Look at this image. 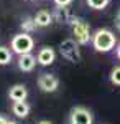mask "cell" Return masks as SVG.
Wrapping results in <instances>:
<instances>
[{
  "label": "cell",
  "mask_w": 120,
  "mask_h": 124,
  "mask_svg": "<svg viewBox=\"0 0 120 124\" xmlns=\"http://www.w3.org/2000/svg\"><path fill=\"white\" fill-rule=\"evenodd\" d=\"M20 27H21V30H23L25 33H33V31L38 28V25H36V22H35L33 17H25V18L21 20Z\"/></svg>",
  "instance_id": "14"
},
{
  "label": "cell",
  "mask_w": 120,
  "mask_h": 124,
  "mask_svg": "<svg viewBox=\"0 0 120 124\" xmlns=\"http://www.w3.org/2000/svg\"><path fill=\"white\" fill-rule=\"evenodd\" d=\"M36 85L43 93H54L59 88V78L51 73H41L36 79Z\"/></svg>",
  "instance_id": "6"
},
{
  "label": "cell",
  "mask_w": 120,
  "mask_h": 124,
  "mask_svg": "<svg viewBox=\"0 0 120 124\" xmlns=\"http://www.w3.org/2000/svg\"><path fill=\"white\" fill-rule=\"evenodd\" d=\"M69 25L73 27V35H74V40L84 46V45H87L89 41H91V31H89V25H87V22L82 18H79V17H73L71 22H69Z\"/></svg>",
  "instance_id": "3"
},
{
  "label": "cell",
  "mask_w": 120,
  "mask_h": 124,
  "mask_svg": "<svg viewBox=\"0 0 120 124\" xmlns=\"http://www.w3.org/2000/svg\"><path fill=\"white\" fill-rule=\"evenodd\" d=\"M30 111H31V106L28 104L27 101H13V104H12V113L20 119L28 117Z\"/></svg>",
  "instance_id": "10"
},
{
  "label": "cell",
  "mask_w": 120,
  "mask_h": 124,
  "mask_svg": "<svg viewBox=\"0 0 120 124\" xmlns=\"http://www.w3.org/2000/svg\"><path fill=\"white\" fill-rule=\"evenodd\" d=\"M109 79L113 86H120V66L112 68L110 75H109Z\"/></svg>",
  "instance_id": "16"
},
{
  "label": "cell",
  "mask_w": 120,
  "mask_h": 124,
  "mask_svg": "<svg viewBox=\"0 0 120 124\" xmlns=\"http://www.w3.org/2000/svg\"><path fill=\"white\" fill-rule=\"evenodd\" d=\"M36 56L33 55V53H25V55H18V61H17V65H18V70L20 71H23V73H31L35 66H36Z\"/></svg>",
  "instance_id": "7"
},
{
  "label": "cell",
  "mask_w": 120,
  "mask_h": 124,
  "mask_svg": "<svg viewBox=\"0 0 120 124\" xmlns=\"http://www.w3.org/2000/svg\"><path fill=\"white\" fill-rule=\"evenodd\" d=\"M56 7H69L73 3V0H53Z\"/></svg>",
  "instance_id": "17"
},
{
  "label": "cell",
  "mask_w": 120,
  "mask_h": 124,
  "mask_svg": "<svg viewBox=\"0 0 120 124\" xmlns=\"http://www.w3.org/2000/svg\"><path fill=\"white\" fill-rule=\"evenodd\" d=\"M79 43L74 38H66L59 43V53L61 56L71 61V63H79L81 61V50H79Z\"/></svg>",
  "instance_id": "4"
},
{
  "label": "cell",
  "mask_w": 120,
  "mask_h": 124,
  "mask_svg": "<svg viewBox=\"0 0 120 124\" xmlns=\"http://www.w3.org/2000/svg\"><path fill=\"white\" fill-rule=\"evenodd\" d=\"M8 98L12 99V101H27V98H28V89H27V86L21 85V83H18V85H13V86L8 89Z\"/></svg>",
  "instance_id": "9"
},
{
  "label": "cell",
  "mask_w": 120,
  "mask_h": 124,
  "mask_svg": "<svg viewBox=\"0 0 120 124\" xmlns=\"http://www.w3.org/2000/svg\"><path fill=\"white\" fill-rule=\"evenodd\" d=\"M69 124H94L92 111L86 106H74L69 111Z\"/></svg>",
  "instance_id": "5"
},
{
  "label": "cell",
  "mask_w": 120,
  "mask_h": 124,
  "mask_svg": "<svg viewBox=\"0 0 120 124\" xmlns=\"http://www.w3.org/2000/svg\"><path fill=\"white\" fill-rule=\"evenodd\" d=\"M7 123H8V117L3 116V114H0V124H7Z\"/></svg>",
  "instance_id": "19"
},
{
  "label": "cell",
  "mask_w": 120,
  "mask_h": 124,
  "mask_svg": "<svg viewBox=\"0 0 120 124\" xmlns=\"http://www.w3.org/2000/svg\"><path fill=\"white\" fill-rule=\"evenodd\" d=\"M38 124H53L51 121H48V119H43V121H40Z\"/></svg>",
  "instance_id": "21"
},
{
  "label": "cell",
  "mask_w": 120,
  "mask_h": 124,
  "mask_svg": "<svg viewBox=\"0 0 120 124\" xmlns=\"http://www.w3.org/2000/svg\"><path fill=\"white\" fill-rule=\"evenodd\" d=\"M115 55H117V58L120 60V43L117 45V46H115Z\"/></svg>",
  "instance_id": "20"
},
{
  "label": "cell",
  "mask_w": 120,
  "mask_h": 124,
  "mask_svg": "<svg viewBox=\"0 0 120 124\" xmlns=\"http://www.w3.org/2000/svg\"><path fill=\"white\" fill-rule=\"evenodd\" d=\"M115 28L120 31V10H119V13H117V17H115Z\"/></svg>",
  "instance_id": "18"
},
{
  "label": "cell",
  "mask_w": 120,
  "mask_h": 124,
  "mask_svg": "<svg viewBox=\"0 0 120 124\" xmlns=\"http://www.w3.org/2000/svg\"><path fill=\"white\" fill-rule=\"evenodd\" d=\"M86 2L92 10H104L110 3V0H86Z\"/></svg>",
  "instance_id": "15"
},
{
  "label": "cell",
  "mask_w": 120,
  "mask_h": 124,
  "mask_svg": "<svg viewBox=\"0 0 120 124\" xmlns=\"http://www.w3.org/2000/svg\"><path fill=\"white\" fill-rule=\"evenodd\" d=\"M33 2H36V0H33Z\"/></svg>",
  "instance_id": "23"
},
{
  "label": "cell",
  "mask_w": 120,
  "mask_h": 124,
  "mask_svg": "<svg viewBox=\"0 0 120 124\" xmlns=\"http://www.w3.org/2000/svg\"><path fill=\"white\" fill-rule=\"evenodd\" d=\"M53 18H54V22H59V23H69L73 15L69 13V10L66 7H58L53 13Z\"/></svg>",
  "instance_id": "12"
},
{
  "label": "cell",
  "mask_w": 120,
  "mask_h": 124,
  "mask_svg": "<svg viewBox=\"0 0 120 124\" xmlns=\"http://www.w3.org/2000/svg\"><path fill=\"white\" fill-rule=\"evenodd\" d=\"M91 43L95 51L99 53H109L117 45V35L109 28H97L94 31Z\"/></svg>",
  "instance_id": "1"
},
{
  "label": "cell",
  "mask_w": 120,
  "mask_h": 124,
  "mask_svg": "<svg viewBox=\"0 0 120 124\" xmlns=\"http://www.w3.org/2000/svg\"><path fill=\"white\" fill-rule=\"evenodd\" d=\"M33 18H35V22H36V25L40 27V28H46V27H49V25L54 22L53 13H49V12H46V10H40Z\"/></svg>",
  "instance_id": "11"
},
{
  "label": "cell",
  "mask_w": 120,
  "mask_h": 124,
  "mask_svg": "<svg viewBox=\"0 0 120 124\" xmlns=\"http://www.w3.org/2000/svg\"><path fill=\"white\" fill-rule=\"evenodd\" d=\"M35 48V40L30 33L21 31L18 35H15L12 41H10V50L17 55H25V53H31Z\"/></svg>",
  "instance_id": "2"
},
{
  "label": "cell",
  "mask_w": 120,
  "mask_h": 124,
  "mask_svg": "<svg viewBox=\"0 0 120 124\" xmlns=\"http://www.w3.org/2000/svg\"><path fill=\"white\" fill-rule=\"evenodd\" d=\"M7 124H18V123H15V121H10V119H8V123H7Z\"/></svg>",
  "instance_id": "22"
},
{
  "label": "cell",
  "mask_w": 120,
  "mask_h": 124,
  "mask_svg": "<svg viewBox=\"0 0 120 124\" xmlns=\"http://www.w3.org/2000/svg\"><path fill=\"white\" fill-rule=\"evenodd\" d=\"M12 58H13V51L7 46H2L0 45V66H7L12 63Z\"/></svg>",
  "instance_id": "13"
},
{
  "label": "cell",
  "mask_w": 120,
  "mask_h": 124,
  "mask_svg": "<svg viewBox=\"0 0 120 124\" xmlns=\"http://www.w3.org/2000/svg\"><path fill=\"white\" fill-rule=\"evenodd\" d=\"M36 61L41 66H49L56 61V51L51 46H43L36 55Z\"/></svg>",
  "instance_id": "8"
}]
</instances>
